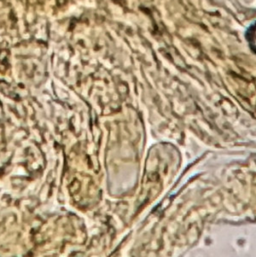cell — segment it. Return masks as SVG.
Masks as SVG:
<instances>
[{"mask_svg":"<svg viewBox=\"0 0 256 257\" xmlns=\"http://www.w3.org/2000/svg\"><path fill=\"white\" fill-rule=\"evenodd\" d=\"M246 39L250 48L256 53V22H254L246 32Z\"/></svg>","mask_w":256,"mask_h":257,"instance_id":"1","label":"cell"}]
</instances>
